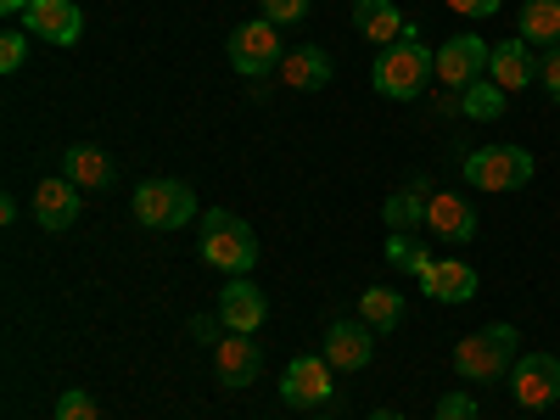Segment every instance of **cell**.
<instances>
[{
    "instance_id": "6da1fadb",
    "label": "cell",
    "mask_w": 560,
    "mask_h": 420,
    "mask_svg": "<svg viewBox=\"0 0 560 420\" xmlns=\"http://www.w3.org/2000/svg\"><path fill=\"white\" fill-rule=\"evenodd\" d=\"M438 79V51L427 39H420V28L409 23L404 39L382 45L376 51V68H370V84H376V96L387 102H415V96H427V84Z\"/></svg>"
},
{
    "instance_id": "7a4b0ae2",
    "label": "cell",
    "mask_w": 560,
    "mask_h": 420,
    "mask_svg": "<svg viewBox=\"0 0 560 420\" xmlns=\"http://www.w3.org/2000/svg\"><path fill=\"white\" fill-rule=\"evenodd\" d=\"M522 337H516V325H482V331H471V337H459V348H454V370H459V382H499L510 364H516L522 353Z\"/></svg>"
},
{
    "instance_id": "3957f363",
    "label": "cell",
    "mask_w": 560,
    "mask_h": 420,
    "mask_svg": "<svg viewBox=\"0 0 560 420\" xmlns=\"http://www.w3.org/2000/svg\"><path fill=\"white\" fill-rule=\"evenodd\" d=\"M202 258L213 269H224L230 280L258 269V236H253V224L242 213H230V208L202 213Z\"/></svg>"
},
{
    "instance_id": "277c9868",
    "label": "cell",
    "mask_w": 560,
    "mask_h": 420,
    "mask_svg": "<svg viewBox=\"0 0 560 420\" xmlns=\"http://www.w3.org/2000/svg\"><path fill=\"white\" fill-rule=\"evenodd\" d=\"M533 152L527 147H477L465 158V185L471 191H488V197H504V191H522L533 179Z\"/></svg>"
},
{
    "instance_id": "5b68a950",
    "label": "cell",
    "mask_w": 560,
    "mask_h": 420,
    "mask_svg": "<svg viewBox=\"0 0 560 420\" xmlns=\"http://www.w3.org/2000/svg\"><path fill=\"white\" fill-rule=\"evenodd\" d=\"M129 208H135V219L147 224V230H179V224L202 219V213H197V197H191V185H185V179H140Z\"/></svg>"
},
{
    "instance_id": "8992f818",
    "label": "cell",
    "mask_w": 560,
    "mask_h": 420,
    "mask_svg": "<svg viewBox=\"0 0 560 420\" xmlns=\"http://www.w3.org/2000/svg\"><path fill=\"white\" fill-rule=\"evenodd\" d=\"M280 398L292 409H319L337 398V370L325 364V353H298L287 364V376H280Z\"/></svg>"
},
{
    "instance_id": "52a82bcc",
    "label": "cell",
    "mask_w": 560,
    "mask_h": 420,
    "mask_svg": "<svg viewBox=\"0 0 560 420\" xmlns=\"http://www.w3.org/2000/svg\"><path fill=\"white\" fill-rule=\"evenodd\" d=\"M488 57H493V45L482 34H448L438 45V84L443 90H465V84L488 79Z\"/></svg>"
},
{
    "instance_id": "ba28073f",
    "label": "cell",
    "mask_w": 560,
    "mask_h": 420,
    "mask_svg": "<svg viewBox=\"0 0 560 420\" xmlns=\"http://www.w3.org/2000/svg\"><path fill=\"white\" fill-rule=\"evenodd\" d=\"M280 28L269 23V18H258V23H242L236 34H230V68L236 73H247V79H264L269 68H280Z\"/></svg>"
},
{
    "instance_id": "9c48e42d",
    "label": "cell",
    "mask_w": 560,
    "mask_h": 420,
    "mask_svg": "<svg viewBox=\"0 0 560 420\" xmlns=\"http://www.w3.org/2000/svg\"><path fill=\"white\" fill-rule=\"evenodd\" d=\"M510 393L522 409H549L560 404V359L555 353H522L510 364Z\"/></svg>"
},
{
    "instance_id": "30bf717a",
    "label": "cell",
    "mask_w": 560,
    "mask_h": 420,
    "mask_svg": "<svg viewBox=\"0 0 560 420\" xmlns=\"http://www.w3.org/2000/svg\"><path fill=\"white\" fill-rule=\"evenodd\" d=\"M213 376H219V387H230V393L253 387V382L264 376V348H258L253 337H242V331H224V337L213 342Z\"/></svg>"
},
{
    "instance_id": "8fae6325",
    "label": "cell",
    "mask_w": 560,
    "mask_h": 420,
    "mask_svg": "<svg viewBox=\"0 0 560 420\" xmlns=\"http://www.w3.org/2000/svg\"><path fill=\"white\" fill-rule=\"evenodd\" d=\"M23 28L39 34L45 45H79V34H84V12H79V0H28Z\"/></svg>"
},
{
    "instance_id": "7c38bea8",
    "label": "cell",
    "mask_w": 560,
    "mask_h": 420,
    "mask_svg": "<svg viewBox=\"0 0 560 420\" xmlns=\"http://www.w3.org/2000/svg\"><path fill=\"white\" fill-rule=\"evenodd\" d=\"M370 359H376V325L331 319V331H325V364L331 370H364Z\"/></svg>"
},
{
    "instance_id": "4fadbf2b",
    "label": "cell",
    "mask_w": 560,
    "mask_h": 420,
    "mask_svg": "<svg viewBox=\"0 0 560 420\" xmlns=\"http://www.w3.org/2000/svg\"><path fill=\"white\" fill-rule=\"evenodd\" d=\"M219 325H224V331H242V337H258V325L269 319V303H264V292L253 287V280L247 275H236V280H230V287L219 292Z\"/></svg>"
},
{
    "instance_id": "5bb4252c",
    "label": "cell",
    "mask_w": 560,
    "mask_h": 420,
    "mask_svg": "<svg viewBox=\"0 0 560 420\" xmlns=\"http://www.w3.org/2000/svg\"><path fill=\"white\" fill-rule=\"evenodd\" d=\"M482 287V275L465 264V258H432L427 275H420V292L438 298V303H471Z\"/></svg>"
},
{
    "instance_id": "9a60e30c",
    "label": "cell",
    "mask_w": 560,
    "mask_h": 420,
    "mask_svg": "<svg viewBox=\"0 0 560 420\" xmlns=\"http://www.w3.org/2000/svg\"><path fill=\"white\" fill-rule=\"evenodd\" d=\"M427 230H432L438 242L471 247V242H477V213H471V202L454 197V191H432V202H427Z\"/></svg>"
},
{
    "instance_id": "2e32d148",
    "label": "cell",
    "mask_w": 560,
    "mask_h": 420,
    "mask_svg": "<svg viewBox=\"0 0 560 420\" xmlns=\"http://www.w3.org/2000/svg\"><path fill=\"white\" fill-rule=\"evenodd\" d=\"M488 79L504 90V96H516V90H527L538 79V57H533V45L516 34V39H499L493 45V57H488Z\"/></svg>"
},
{
    "instance_id": "e0dca14e",
    "label": "cell",
    "mask_w": 560,
    "mask_h": 420,
    "mask_svg": "<svg viewBox=\"0 0 560 420\" xmlns=\"http://www.w3.org/2000/svg\"><path fill=\"white\" fill-rule=\"evenodd\" d=\"M34 219H39L45 230H68V224L79 219V185H73L68 174H45V179L34 185Z\"/></svg>"
},
{
    "instance_id": "ac0fdd59",
    "label": "cell",
    "mask_w": 560,
    "mask_h": 420,
    "mask_svg": "<svg viewBox=\"0 0 560 420\" xmlns=\"http://www.w3.org/2000/svg\"><path fill=\"white\" fill-rule=\"evenodd\" d=\"M275 73H280L287 90H325V84H331V57H325L319 45H298V51L280 57Z\"/></svg>"
},
{
    "instance_id": "d6986e66",
    "label": "cell",
    "mask_w": 560,
    "mask_h": 420,
    "mask_svg": "<svg viewBox=\"0 0 560 420\" xmlns=\"http://www.w3.org/2000/svg\"><path fill=\"white\" fill-rule=\"evenodd\" d=\"M62 174L79 185V191H107L113 185V158L102 147H90V140H79V147H68V158H62Z\"/></svg>"
},
{
    "instance_id": "ffe728a7",
    "label": "cell",
    "mask_w": 560,
    "mask_h": 420,
    "mask_svg": "<svg viewBox=\"0 0 560 420\" xmlns=\"http://www.w3.org/2000/svg\"><path fill=\"white\" fill-rule=\"evenodd\" d=\"M353 28L370 39V45H393L404 39V12L393 7V0H353Z\"/></svg>"
},
{
    "instance_id": "44dd1931",
    "label": "cell",
    "mask_w": 560,
    "mask_h": 420,
    "mask_svg": "<svg viewBox=\"0 0 560 420\" xmlns=\"http://www.w3.org/2000/svg\"><path fill=\"white\" fill-rule=\"evenodd\" d=\"M427 202H432V185L427 179H409L404 191H393L387 208H382L387 230H404V236H409V230H420V224H427Z\"/></svg>"
},
{
    "instance_id": "7402d4cb",
    "label": "cell",
    "mask_w": 560,
    "mask_h": 420,
    "mask_svg": "<svg viewBox=\"0 0 560 420\" xmlns=\"http://www.w3.org/2000/svg\"><path fill=\"white\" fill-rule=\"evenodd\" d=\"M527 45H538V51H549V45H560V0H527L522 7V28H516Z\"/></svg>"
},
{
    "instance_id": "603a6c76",
    "label": "cell",
    "mask_w": 560,
    "mask_h": 420,
    "mask_svg": "<svg viewBox=\"0 0 560 420\" xmlns=\"http://www.w3.org/2000/svg\"><path fill=\"white\" fill-rule=\"evenodd\" d=\"M359 319H364V325H376V331H393V325L404 319V292H393V287H370V292L359 298Z\"/></svg>"
},
{
    "instance_id": "cb8c5ba5",
    "label": "cell",
    "mask_w": 560,
    "mask_h": 420,
    "mask_svg": "<svg viewBox=\"0 0 560 420\" xmlns=\"http://www.w3.org/2000/svg\"><path fill=\"white\" fill-rule=\"evenodd\" d=\"M504 102H510V96H504L493 79H477V84H465V90H459V113H465V118H477V124H493V118L504 113Z\"/></svg>"
},
{
    "instance_id": "d4e9b609",
    "label": "cell",
    "mask_w": 560,
    "mask_h": 420,
    "mask_svg": "<svg viewBox=\"0 0 560 420\" xmlns=\"http://www.w3.org/2000/svg\"><path fill=\"white\" fill-rule=\"evenodd\" d=\"M387 264L420 280V275H427V264H432V253H427V247H420V242H409V236H404V230H387Z\"/></svg>"
},
{
    "instance_id": "484cf974",
    "label": "cell",
    "mask_w": 560,
    "mask_h": 420,
    "mask_svg": "<svg viewBox=\"0 0 560 420\" xmlns=\"http://www.w3.org/2000/svg\"><path fill=\"white\" fill-rule=\"evenodd\" d=\"M57 420H102V409H96V398H90V393H62L57 398Z\"/></svg>"
},
{
    "instance_id": "4316f807",
    "label": "cell",
    "mask_w": 560,
    "mask_h": 420,
    "mask_svg": "<svg viewBox=\"0 0 560 420\" xmlns=\"http://www.w3.org/2000/svg\"><path fill=\"white\" fill-rule=\"evenodd\" d=\"M23 62H28V34L7 28V34H0V73H18Z\"/></svg>"
},
{
    "instance_id": "83f0119b",
    "label": "cell",
    "mask_w": 560,
    "mask_h": 420,
    "mask_svg": "<svg viewBox=\"0 0 560 420\" xmlns=\"http://www.w3.org/2000/svg\"><path fill=\"white\" fill-rule=\"evenodd\" d=\"M264 18H269L275 28H292V23L308 18V0H264Z\"/></svg>"
},
{
    "instance_id": "f1b7e54d",
    "label": "cell",
    "mask_w": 560,
    "mask_h": 420,
    "mask_svg": "<svg viewBox=\"0 0 560 420\" xmlns=\"http://www.w3.org/2000/svg\"><path fill=\"white\" fill-rule=\"evenodd\" d=\"M432 420H477V404H471V393H443Z\"/></svg>"
},
{
    "instance_id": "f546056e",
    "label": "cell",
    "mask_w": 560,
    "mask_h": 420,
    "mask_svg": "<svg viewBox=\"0 0 560 420\" xmlns=\"http://www.w3.org/2000/svg\"><path fill=\"white\" fill-rule=\"evenodd\" d=\"M538 84L549 90V102H560V45H549L538 57Z\"/></svg>"
},
{
    "instance_id": "4dcf8cb0",
    "label": "cell",
    "mask_w": 560,
    "mask_h": 420,
    "mask_svg": "<svg viewBox=\"0 0 560 420\" xmlns=\"http://www.w3.org/2000/svg\"><path fill=\"white\" fill-rule=\"evenodd\" d=\"M504 7V0H448V12H459V18H493Z\"/></svg>"
},
{
    "instance_id": "1f68e13d",
    "label": "cell",
    "mask_w": 560,
    "mask_h": 420,
    "mask_svg": "<svg viewBox=\"0 0 560 420\" xmlns=\"http://www.w3.org/2000/svg\"><path fill=\"white\" fill-rule=\"evenodd\" d=\"M438 113L448 118V113H459V90H448V96H438Z\"/></svg>"
},
{
    "instance_id": "d6a6232c",
    "label": "cell",
    "mask_w": 560,
    "mask_h": 420,
    "mask_svg": "<svg viewBox=\"0 0 560 420\" xmlns=\"http://www.w3.org/2000/svg\"><path fill=\"white\" fill-rule=\"evenodd\" d=\"M0 12H7V18H23V12H28V0H0Z\"/></svg>"
},
{
    "instance_id": "836d02e7",
    "label": "cell",
    "mask_w": 560,
    "mask_h": 420,
    "mask_svg": "<svg viewBox=\"0 0 560 420\" xmlns=\"http://www.w3.org/2000/svg\"><path fill=\"white\" fill-rule=\"evenodd\" d=\"M370 420H404L398 409H370Z\"/></svg>"
}]
</instances>
